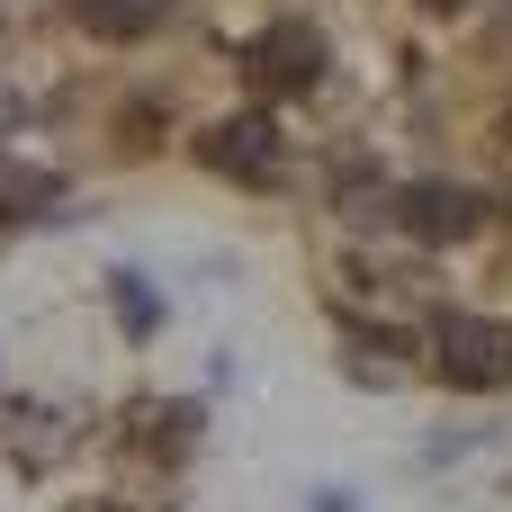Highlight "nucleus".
<instances>
[{
  "instance_id": "obj_1",
  "label": "nucleus",
  "mask_w": 512,
  "mask_h": 512,
  "mask_svg": "<svg viewBox=\"0 0 512 512\" xmlns=\"http://www.w3.org/2000/svg\"><path fill=\"white\" fill-rule=\"evenodd\" d=\"M432 369H441L459 396H504L512 387V324L504 315H441Z\"/></svg>"
},
{
  "instance_id": "obj_2",
  "label": "nucleus",
  "mask_w": 512,
  "mask_h": 512,
  "mask_svg": "<svg viewBox=\"0 0 512 512\" xmlns=\"http://www.w3.org/2000/svg\"><path fill=\"white\" fill-rule=\"evenodd\" d=\"M324 27H306V18H270L261 36H243V81L261 90V99H288V90H315L324 81Z\"/></svg>"
},
{
  "instance_id": "obj_3",
  "label": "nucleus",
  "mask_w": 512,
  "mask_h": 512,
  "mask_svg": "<svg viewBox=\"0 0 512 512\" xmlns=\"http://www.w3.org/2000/svg\"><path fill=\"white\" fill-rule=\"evenodd\" d=\"M387 216H396L414 243H468V234L486 225V198L459 189V180H414V189L387 198Z\"/></svg>"
},
{
  "instance_id": "obj_4",
  "label": "nucleus",
  "mask_w": 512,
  "mask_h": 512,
  "mask_svg": "<svg viewBox=\"0 0 512 512\" xmlns=\"http://www.w3.org/2000/svg\"><path fill=\"white\" fill-rule=\"evenodd\" d=\"M198 162L225 171V180H279V126L252 108V117H216L198 135Z\"/></svg>"
},
{
  "instance_id": "obj_5",
  "label": "nucleus",
  "mask_w": 512,
  "mask_h": 512,
  "mask_svg": "<svg viewBox=\"0 0 512 512\" xmlns=\"http://www.w3.org/2000/svg\"><path fill=\"white\" fill-rule=\"evenodd\" d=\"M72 18H81L90 36H117V45H126V36H153V27H162V0H72Z\"/></svg>"
},
{
  "instance_id": "obj_6",
  "label": "nucleus",
  "mask_w": 512,
  "mask_h": 512,
  "mask_svg": "<svg viewBox=\"0 0 512 512\" xmlns=\"http://www.w3.org/2000/svg\"><path fill=\"white\" fill-rule=\"evenodd\" d=\"M108 306H117V324H126L135 342H144V333L162 324V306H153V288H144L135 270H117V279H108Z\"/></svg>"
},
{
  "instance_id": "obj_7",
  "label": "nucleus",
  "mask_w": 512,
  "mask_h": 512,
  "mask_svg": "<svg viewBox=\"0 0 512 512\" xmlns=\"http://www.w3.org/2000/svg\"><path fill=\"white\" fill-rule=\"evenodd\" d=\"M423 9H468V0H423Z\"/></svg>"
}]
</instances>
